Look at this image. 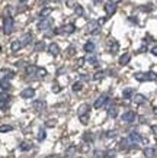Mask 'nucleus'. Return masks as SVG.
Listing matches in <instances>:
<instances>
[{"instance_id": "1", "label": "nucleus", "mask_w": 157, "mask_h": 158, "mask_svg": "<svg viewBox=\"0 0 157 158\" xmlns=\"http://www.w3.org/2000/svg\"><path fill=\"white\" fill-rule=\"evenodd\" d=\"M12 31H13V19H12V16H5L3 18V34L9 35L12 34Z\"/></svg>"}, {"instance_id": "2", "label": "nucleus", "mask_w": 157, "mask_h": 158, "mask_svg": "<svg viewBox=\"0 0 157 158\" xmlns=\"http://www.w3.org/2000/svg\"><path fill=\"white\" fill-rule=\"evenodd\" d=\"M76 31V26L73 23H68V25H66L64 28H60V29H55L54 32L55 34H73Z\"/></svg>"}, {"instance_id": "3", "label": "nucleus", "mask_w": 157, "mask_h": 158, "mask_svg": "<svg viewBox=\"0 0 157 158\" xmlns=\"http://www.w3.org/2000/svg\"><path fill=\"white\" fill-rule=\"evenodd\" d=\"M128 138H129V141H131L133 147H137V145H140V144H141V141H143L141 135L138 134V132H131Z\"/></svg>"}, {"instance_id": "4", "label": "nucleus", "mask_w": 157, "mask_h": 158, "mask_svg": "<svg viewBox=\"0 0 157 158\" xmlns=\"http://www.w3.org/2000/svg\"><path fill=\"white\" fill-rule=\"evenodd\" d=\"M108 100H109V99H108V96H106V94H100V96H99V97H98V99H96V100H95V103H93V106H95L96 109H100L102 106H105V105H106V103H108Z\"/></svg>"}, {"instance_id": "5", "label": "nucleus", "mask_w": 157, "mask_h": 158, "mask_svg": "<svg viewBox=\"0 0 157 158\" xmlns=\"http://www.w3.org/2000/svg\"><path fill=\"white\" fill-rule=\"evenodd\" d=\"M134 119H135V112H133V110H128L121 116V120L125 123H131V122H134Z\"/></svg>"}, {"instance_id": "6", "label": "nucleus", "mask_w": 157, "mask_h": 158, "mask_svg": "<svg viewBox=\"0 0 157 158\" xmlns=\"http://www.w3.org/2000/svg\"><path fill=\"white\" fill-rule=\"evenodd\" d=\"M99 28H100V25L98 20H92L90 23L87 25V32L89 34H98L99 32Z\"/></svg>"}, {"instance_id": "7", "label": "nucleus", "mask_w": 157, "mask_h": 158, "mask_svg": "<svg viewBox=\"0 0 157 158\" xmlns=\"http://www.w3.org/2000/svg\"><path fill=\"white\" fill-rule=\"evenodd\" d=\"M51 25H52V20L50 18H45V19H42L38 23V29L39 31H47V29L51 28Z\"/></svg>"}, {"instance_id": "8", "label": "nucleus", "mask_w": 157, "mask_h": 158, "mask_svg": "<svg viewBox=\"0 0 157 158\" xmlns=\"http://www.w3.org/2000/svg\"><path fill=\"white\" fill-rule=\"evenodd\" d=\"M33 96H35V90H33L32 87H26V89L22 90V93H20V97H22V99H32Z\"/></svg>"}, {"instance_id": "9", "label": "nucleus", "mask_w": 157, "mask_h": 158, "mask_svg": "<svg viewBox=\"0 0 157 158\" xmlns=\"http://www.w3.org/2000/svg\"><path fill=\"white\" fill-rule=\"evenodd\" d=\"M116 3H114V2H108V3H105V12L108 13V16H111V15H114L115 12H116Z\"/></svg>"}, {"instance_id": "10", "label": "nucleus", "mask_w": 157, "mask_h": 158, "mask_svg": "<svg viewBox=\"0 0 157 158\" xmlns=\"http://www.w3.org/2000/svg\"><path fill=\"white\" fill-rule=\"evenodd\" d=\"M129 147H133V144H131L129 138L121 139V142H119V149H122V151H127V149H128Z\"/></svg>"}, {"instance_id": "11", "label": "nucleus", "mask_w": 157, "mask_h": 158, "mask_svg": "<svg viewBox=\"0 0 157 158\" xmlns=\"http://www.w3.org/2000/svg\"><path fill=\"white\" fill-rule=\"evenodd\" d=\"M48 52L55 57V55H58V54H60V47H58L57 44H54V42L50 44V45H48Z\"/></svg>"}, {"instance_id": "12", "label": "nucleus", "mask_w": 157, "mask_h": 158, "mask_svg": "<svg viewBox=\"0 0 157 158\" xmlns=\"http://www.w3.org/2000/svg\"><path fill=\"white\" fill-rule=\"evenodd\" d=\"M108 44H109V52L111 54H116V52H118L119 45H118V42H116L115 39H109V41H108Z\"/></svg>"}, {"instance_id": "13", "label": "nucleus", "mask_w": 157, "mask_h": 158, "mask_svg": "<svg viewBox=\"0 0 157 158\" xmlns=\"http://www.w3.org/2000/svg\"><path fill=\"white\" fill-rule=\"evenodd\" d=\"M89 109H90V107H89V105H87V103H83V105L77 109V115H79V116L87 115V113H89Z\"/></svg>"}, {"instance_id": "14", "label": "nucleus", "mask_w": 157, "mask_h": 158, "mask_svg": "<svg viewBox=\"0 0 157 158\" xmlns=\"http://www.w3.org/2000/svg\"><path fill=\"white\" fill-rule=\"evenodd\" d=\"M22 47H24V44H22V41H19V39H16V41H13V42L10 44V49H12V52L19 51Z\"/></svg>"}, {"instance_id": "15", "label": "nucleus", "mask_w": 157, "mask_h": 158, "mask_svg": "<svg viewBox=\"0 0 157 158\" xmlns=\"http://www.w3.org/2000/svg\"><path fill=\"white\" fill-rule=\"evenodd\" d=\"M15 77V73L10 71V70H6V68H3L2 70V78H7V80H10V78H13Z\"/></svg>"}, {"instance_id": "16", "label": "nucleus", "mask_w": 157, "mask_h": 158, "mask_svg": "<svg viewBox=\"0 0 157 158\" xmlns=\"http://www.w3.org/2000/svg\"><path fill=\"white\" fill-rule=\"evenodd\" d=\"M134 103L135 105H144L146 103V96L144 94H135L134 96Z\"/></svg>"}, {"instance_id": "17", "label": "nucleus", "mask_w": 157, "mask_h": 158, "mask_svg": "<svg viewBox=\"0 0 157 158\" xmlns=\"http://www.w3.org/2000/svg\"><path fill=\"white\" fill-rule=\"evenodd\" d=\"M134 78L137 81H147V73H135Z\"/></svg>"}, {"instance_id": "18", "label": "nucleus", "mask_w": 157, "mask_h": 158, "mask_svg": "<svg viewBox=\"0 0 157 158\" xmlns=\"http://www.w3.org/2000/svg\"><path fill=\"white\" fill-rule=\"evenodd\" d=\"M0 100H2V109L5 110V107H6V102L9 100V96L6 94V91H5V90H2V94H0Z\"/></svg>"}, {"instance_id": "19", "label": "nucleus", "mask_w": 157, "mask_h": 158, "mask_svg": "<svg viewBox=\"0 0 157 158\" xmlns=\"http://www.w3.org/2000/svg\"><path fill=\"white\" fill-rule=\"evenodd\" d=\"M129 60H131V55L129 54H124V55H121V58H119V64L121 65H127L129 62Z\"/></svg>"}, {"instance_id": "20", "label": "nucleus", "mask_w": 157, "mask_h": 158, "mask_svg": "<svg viewBox=\"0 0 157 158\" xmlns=\"http://www.w3.org/2000/svg\"><path fill=\"white\" fill-rule=\"evenodd\" d=\"M44 106H45V103H44L42 100H37V102H33V103H32V107H33L35 110H37V112L42 110V109H44Z\"/></svg>"}, {"instance_id": "21", "label": "nucleus", "mask_w": 157, "mask_h": 158, "mask_svg": "<svg viewBox=\"0 0 157 158\" xmlns=\"http://www.w3.org/2000/svg\"><path fill=\"white\" fill-rule=\"evenodd\" d=\"M51 12H52L51 7H44V9L39 12V16H41L42 19H45V18H48V16L51 15Z\"/></svg>"}, {"instance_id": "22", "label": "nucleus", "mask_w": 157, "mask_h": 158, "mask_svg": "<svg viewBox=\"0 0 157 158\" xmlns=\"http://www.w3.org/2000/svg\"><path fill=\"white\" fill-rule=\"evenodd\" d=\"M133 94H134V89H133V87H127V89H124V91H122V96H124V99H129Z\"/></svg>"}, {"instance_id": "23", "label": "nucleus", "mask_w": 157, "mask_h": 158, "mask_svg": "<svg viewBox=\"0 0 157 158\" xmlns=\"http://www.w3.org/2000/svg\"><path fill=\"white\" fill-rule=\"evenodd\" d=\"M144 155H146L147 158H156V149L154 148H146Z\"/></svg>"}, {"instance_id": "24", "label": "nucleus", "mask_w": 157, "mask_h": 158, "mask_svg": "<svg viewBox=\"0 0 157 158\" xmlns=\"http://www.w3.org/2000/svg\"><path fill=\"white\" fill-rule=\"evenodd\" d=\"M26 73H28L29 76H37L38 67H37V65H28V67H26Z\"/></svg>"}, {"instance_id": "25", "label": "nucleus", "mask_w": 157, "mask_h": 158, "mask_svg": "<svg viewBox=\"0 0 157 158\" xmlns=\"http://www.w3.org/2000/svg\"><path fill=\"white\" fill-rule=\"evenodd\" d=\"M85 51L86 52H93V51H95V44L92 42V41L86 42L85 44Z\"/></svg>"}, {"instance_id": "26", "label": "nucleus", "mask_w": 157, "mask_h": 158, "mask_svg": "<svg viewBox=\"0 0 157 158\" xmlns=\"http://www.w3.org/2000/svg\"><path fill=\"white\" fill-rule=\"evenodd\" d=\"M19 148L22 149V151H29V149L32 148V144H31V142H26V141H24V142H20Z\"/></svg>"}, {"instance_id": "27", "label": "nucleus", "mask_w": 157, "mask_h": 158, "mask_svg": "<svg viewBox=\"0 0 157 158\" xmlns=\"http://www.w3.org/2000/svg\"><path fill=\"white\" fill-rule=\"evenodd\" d=\"M20 41H22V44H24V47H25V45H28V44L32 41V35H31V34H25L24 38L20 39Z\"/></svg>"}, {"instance_id": "28", "label": "nucleus", "mask_w": 157, "mask_h": 158, "mask_svg": "<svg viewBox=\"0 0 157 158\" xmlns=\"http://www.w3.org/2000/svg\"><path fill=\"white\" fill-rule=\"evenodd\" d=\"M86 61L89 62V64H92V65H98V58H96L95 55H87V57H86Z\"/></svg>"}, {"instance_id": "29", "label": "nucleus", "mask_w": 157, "mask_h": 158, "mask_svg": "<svg viewBox=\"0 0 157 158\" xmlns=\"http://www.w3.org/2000/svg\"><path fill=\"white\" fill-rule=\"evenodd\" d=\"M108 115L112 116V118H116V115H118V109L115 107V106H112V107H108Z\"/></svg>"}, {"instance_id": "30", "label": "nucleus", "mask_w": 157, "mask_h": 158, "mask_svg": "<svg viewBox=\"0 0 157 158\" xmlns=\"http://www.w3.org/2000/svg\"><path fill=\"white\" fill-rule=\"evenodd\" d=\"M83 141L85 142H92L93 141V134L92 132H85L83 134Z\"/></svg>"}, {"instance_id": "31", "label": "nucleus", "mask_w": 157, "mask_h": 158, "mask_svg": "<svg viewBox=\"0 0 157 158\" xmlns=\"http://www.w3.org/2000/svg\"><path fill=\"white\" fill-rule=\"evenodd\" d=\"M147 81H157V74L154 71L147 73Z\"/></svg>"}, {"instance_id": "32", "label": "nucleus", "mask_w": 157, "mask_h": 158, "mask_svg": "<svg viewBox=\"0 0 157 158\" xmlns=\"http://www.w3.org/2000/svg\"><path fill=\"white\" fill-rule=\"evenodd\" d=\"M10 89V83L7 78H2V90H9Z\"/></svg>"}, {"instance_id": "33", "label": "nucleus", "mask_w": 157, "mask_h": 158, "mask_svg": "<svg viewBox=\"0 0 157 158\" xmlns=\"http://www.w3.org/2000/svg\"><path fill=\"white\" fill-rule=\"evenodd\" d=\"M44 48H45V44H44V41H39V42L35 44V51H37V52L42 51Z\"/></svg>"}, {"instance_id": "34", "label": "nucleus", "mask_w": 157, "mask_h": 158, "mask_svg": "<svg viewBox=\"0 0 157 158\" xmlns=\"http://www.w3.org/2000/svg\"><path fill=\"white\" fill-rule=\"evenodd\" d=\"M73 91H80L81 89H83V84H81V81H76L74 84H73Z\"/></svg>"}, {"instance_id": "35", "label": "nucleus", "mask_w": 157, "mask_h": 158, "mask_svg": "<svg viewBox=\"0 0 157 158\" xmlns=\"http://www.w3.org/2000/svg\"><path fill=\"white\" fill-rule=\"evenodd\" d=\"M103 76H105V71H96L95 73V76H93V80H100V78H103Z\"/></svg>"}, {"instance_id": "36", "label": "nucleus", "mask_w": 157, "mask_h": 158, "mask_svg": "<svg viewBox=\"0 0 157 158\" xmlns=\"http://www.w3.org/2000/svg\"><path fill=\"white\" fill-rule=\"evenodd\" d=\"M76 151H77L76 147H70V148L67 149V157H68V158H72V157H73V154L76 152Z\"/></svg>"}, {"instance_id": "37", "label": "nucleus", "mask_w": 157, "mask_h": 158, "mask_svg": "<svg viewBox=\"0 0 157 158\" xmlns=\"http://www.w3.org/2000/svg\"><path fill=\"white\" fill-rule=\"evenodd\" d=\"M37 138H38V141H44V139L47 138V134H45V131H39L38 132V136H37Z\"/></svg>"}, {"instance_id": "38", "label": "nucleus", "mask_w": 157, "mask_h": 158, "mask_svg": "<svg viewBox=\"0 0 157 158\" xmlns=\"http://www.w3.org/2000/svg\"><path fill=\"white\" fill-rule=\"evenodd\" d=\"M12 129H13V128H12V126H9V125H2V128H0V131H2L3 134H5V132H10Z\"/></svg>"}, {"instance_id": "39", "label": "nucleus", "mask_w": 157, "mask_h": 158, "mask_svg": "<svg viewBox=\"0 0 157 158\" xmlns=\"http://www.w3.org/2000/svg\"><path fill=\"white\" fill-rule=\"evenodd\" d=\"M37 76L41 77V78H42V77H45V76H47V70H45V68H38V73H37Z\"/></svg>"}, {"instance_id": "40", "label": "nucleus", "mask_w": 157, "mask_h": 158, "mask_svg": "<svg viewBox=\"0 0 157 158\" xmlns=\"http://www.w3.org/2000/svg\"><path fill=\"white\" fill-rule=\"evenodd\" d=\"M52 91H54V93H60V91H61V87H60L58 83H54V84H52Z\"/></svg>"}, {"instance_id": "41", "label": "nucleus", "mask_w": 157, "mask_h": 158, "mask_svg": "<svg viewBox=\"0 0 157 158\" xmlns=\"http://www.w3.org/2000/svg\"><path fill=\"white\" fill-rule=\"evenodd\" d=\"M141 10H144V12H150V10H153V5L150 3V5H144V6H141Z\"/></svg>"}, {"instance_id": "42", "label": "nucleus", "mask_w": 157, "mask_h": 158, "mask_svg": "<svg viewBox=\"0 0 157 158\" xmlns=\"http://www.w3.org/2000/svg\"><path fill=\"white\" fill-rule=\"evenodd\" d=\"M76 15L77 16H81L83 15V7L80 5H76Z\"/></svg>"}, {"instance_id": "43", "label": "nucleus", "mask_w": 157, "mask_h": 158, "mask_svg": "<svg viewBox=\"0 0 157 158\" xmlns=\"http://www.w3.org/2000/svg\"><path fill=\"white\" fill-rule=\"evenodd\" d=\"M115 135H116V131H108L106 132V138H114Z\"/></svg>"}, {"instance_id": "44", "label": "nucleus", "mask_w": 157, "mask_h": 158, "mask_svg": "<svg viewBox=\"0 0 157 158\" xmlns=\"http://www.w3.org/2000/svg\"><path fill=\"white\" fill-rule=\"evenodd\" d=\"M79 118H80V122H81L83 125H86V123H87V120H89L87 115H85V116H79Z\"/></svg>"}, {"instance_id": "45", "label": "nucleus", "mask_w": 157, "mask_h": 158, "mask_svg": "<svg viewBox=\"0 0 157 158\" xmlns=\"http://www.w3.org/2000/svg\"><path fill=\"white\" fill-rule=\"evenodd\" d=\"M105 157V152H102V151H95V158H102Z\"/></svg>"}, {"instance_id": "46", "label": "nucleus", "mask_w": 157, "mask_h": 158, "mask_svg": "<svg viewBox=\"0 0 157 158\" xmlns=\"http://www.w3.org/2000/svg\"><path fill=\"white\" fill-rule=\"evenodd\" d=\"M85 61H86V58H79V60H77V67H81V65L85 64Z\"/></svg>"}, {"instance_id": "47", "label": "nucleus", "mask_w": 157, "mask_h": 158, "mask_svg": "<svg viewBox=\"0 0 157 158\" xmlns=\"http://www.w3.org/2000/svg\"><path fill=\"white\" fill-rule=\"evenodd\" d=\"M54 125H55V122H54V120H47V123H45V126H47V128H52Z\"/></svg>"}, {"instance_id": "48", "label": "nucleus", "mask_w": 157, "mask_h": 158, "mask_svg": "<svg viewBox=\"0 0 157 158\" xmlns=\"http://www.w3.org/2000/svg\"><path fill=\"white\" fill-rule=\"evenodd\" d=\"M105 155H106L108 158H114L115 157V152H114V151H108V152H105Z\"/></svg>"}, {"instance_id": "49", "label": "nucleus", "mask_w": 157, "mask_h": 158, "mask_svg": "<svg viewBox=\"0 0 157 158\" xmlns=\"http://www.w3.org/2000/svg\"><path fill=\"white\" fill-rule=\"evenodd\" d=\"M74 52H76V49L73 48V47H70V48L67 49V54H68V55H74Z\"/></svg>"}, {"instance_id": "50", "label": "nucleus", "mask_w": 157, "mask_h": 158, "mask_svg": "<svg viewBox=\"0 0 157 158\" xmlns=\"http://www.w3.org/2000/svg\"><path fill=\"white\" fill-rule=\"evenodd\" d=\"M151 131H153V134L157 136V125H153V126H151Z\"/></svg>"}, {"instance_id": "51", "label": "nucleus", "mask_w": 157, "mask_h": 158, "mask_svg": "<svg viewBox=\"0 0 157 158\" xmlns=\"http://www.w3.org/2000/svg\"><path fill=\"white\" fill-rule=\"evenodd\" d=\"M151 52H153V55H157V45L151 48Z\"/></svg>"}, {"instance_id": "52", "label": "nucleus", "mask_w": 157, "mask_h": 158, "mask_svg": "<svg viewBox=\"0 0 157 158\" xmlns=\"http://www.w3.org/2000/svg\"><path fill=\"white\" fill-rule=\"evenodd\" d=\"M73 2H74V0H67V6H70V7H72V6H74V3H73Z\"/></svg>"}, {"instance_id": "53", "label": "nucleus", "mask_w": 157, "mask_h": 158, "mask_svg": "<svg viewBox=\"0 0 157 158\" xmlns=\"http://www.w3.org/2000/svg\"><path fill=\"white\" fill-rule=\"evenodd\" d=\"M105 20H106V18H102V19H99L98 22H99V25H103V23H105Z\"/></svg>"}, {"instance_id": "54", "label": "nucleus", "mask_w": 157, "mask_h": 158, "mask_svg": "<svg viewBox=\"0 0 157 158\" xmlns=\"http://www.w3.org/2000/svg\"><path fill=\"white\" fill-rule=\"evenodd\" d=\"M109 2H114V3H119V2H122V0H109Z\"/></svg>"}, {"instance_id": "55", "label": "nucleus", "mask_w": 157, "mask_h": 158, "mask_svg": "<svg viewBox=\"0 0 157 158\" xmlns=\"http://www.w3.org/2000/svg\"><path fill=\"white\" fill-rule=\"evenodd\" d=\"M45 158H58L57 155H50V157H45Z\"/></svg>"}, {"instance_id": "56", "label": "nucleus", "mask_w": 157, "mask_h": 158, "mask_svg": "<svg viewBox=\"0 0 157 158\" xmlns=\"http://www.w3.org/2000/svg\"><path fill=\"white\" fill-rule=\"evenodd\" d=\"M154 113H156V115H157V107H154Z\"/></svg>"}, {"instance_id": "57", "label": "nucleus", "mask_w": 157, "mask_h": 158, "mask_svg": "<svg viewBox=\"0 0 157 158\" xmlns=\"http://www.w3.org/2000/svg\"><path fill=\"white\" fill-rule=\"evenodd\" d=\"M19 2H22V3H25V2H26V0H19Z\"/></svg>"}]
</instances>
